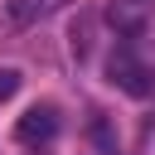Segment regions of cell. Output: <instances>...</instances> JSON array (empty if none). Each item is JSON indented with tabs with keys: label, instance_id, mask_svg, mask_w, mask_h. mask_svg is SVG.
Instances as JSON below:
<instances>
[{
	"label": "cell",
	"instance_id": "3957f363",
	"mask_svg": "<svg viewBox=\"0 0 155 155\" xmlns=\"http://www.w3.org/2000/svg\"><path fill=\"white\" fill-rule=\"evenodd\" d=\"M145 19H150V0H111L107 5V24L126 39H136L145 29Z\"/></svg>",
	"mask_w": 155,
	"mask_h": 155
},
{
	"label": "cell",
	"instance_id": "7a4b0ae2",
	"mask_svg": "<svg viewBox=\"0 0 155 155\" xmlns=\"http://www.w3.org/2000/svg\"><path fill=\"white\" fill-rule=\"evenodd\" d=\"M58 136V111L48 107V102H34L19 121H15V140L19 145H48Z\"/></svg>",
	"mask_w": 155,
	"mask_h": 155
},
{
	"label": "cell",
	"instance_id": "277c9868",
	"mask_svg": "<svg viewBox=\"0 0 155 155\" xmlns=\"http://www.w3.org/2000/svg\"><path fill=\"white\" fill-rule=\"evenodd\" d=\"M63 5H68V0H5V19H10L15 29H29V24L58 15Z\"/></svg>",
	"mask_w": 155,
	"mask_h": 155
},
{
	"label": "cell",
	"instance_id": "5b68a950",
	"mask_svg": "<svg viewBox=\"0 0 155 155\" xmlns=\"http://www.w3.org/2000/svg\"><path fill=\"white\" fill-rule=\"evenodd\" d=\"M19 82H24L19 68H0V102H10V97L19 92Z\"/></svg>",
	"mask_w": 155,
	"mask_h": 155
},
{
	"label": "cell",
	"instance_id": "6da1fadb",
	"mask_svg": "<svg viewBox=\"0 0 155 155\" xmlns=\"http://www.w3.org/2000/svg\"><path fill=\"white\" fill-rule=\"evenodd\" d=\"M107 82H111V87H121V92H126V97H136V102L155 97V73L136 58V48H131V44L111 48V58H107Z\"/></svg>",
	"mask_w": 155,
	"mask_h": 155
}]
</instances>
